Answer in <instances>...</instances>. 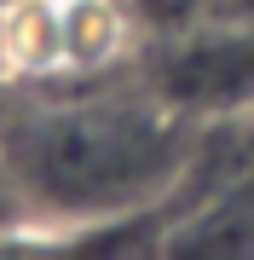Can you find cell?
<instances>
[{"instance_id": "obj_2", "label": "cell", "mask_w": 254, "mask_h": 260, "mask_svg": "<svg viewBox=\"0 0 254 260\" xmlns=\"http://www.w3.org/2000/svg\"><path fill=\"white\" fill-rule=\"evenodd\" d=\"M144 93L191 127L254 116V18L191 23L168 35L144 64Z\"/></svg>"}, {"instance_id": "obj_3", "label": "cell", "mask_w": 254, "mask_h": 260, "mask_svg": "<svg viewBox=\"0 0 254 260\" xmlns=\"http://www.w3.org/2000/svg\"><path fill=\"white\" fill-rule=\"evenodd\" d=\"M12 110H18V93L0 81V139H6V121H12Z\"/></svg>"}, {"instance_id": "obj_1", "label": "cell", "mask_w": 254, "mask_h": 260, "mask_svg": "<svg viewBox=\"0 0 254 260\" xmlns=\"http://www.w3.org/2000/svg\"><path fill=\"white\" fill-rule=\"evenodd\" d=\"M0 162L29 208L23 232H81L144 214L185 179L191 121L151 93H18Z\"/></svg>"}]
</instances>
